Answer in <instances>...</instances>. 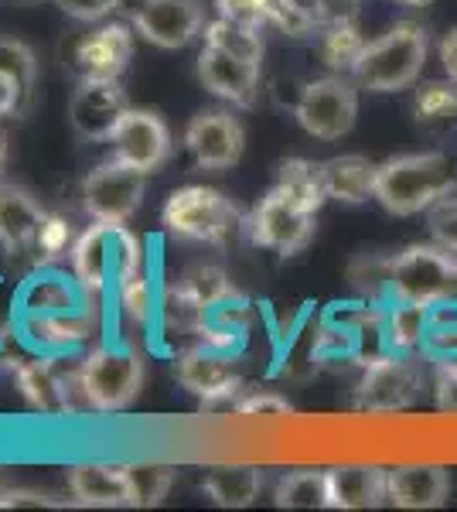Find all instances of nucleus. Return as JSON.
I'll return each mask as SVG.
<instances>
[{
	"mask_svg": "<svg viewBox=\"0 0 457 512\" xmlns=\"http://www.w3.org/2000/svg\"><path fill=\"white\" fill-rule=\"evenodd\" d=\"M423 393V366L413 352H379L362 362L355 386V410L362 414H400Z\"/></svg>",
	"mask_w": 457,
	"mask_h": 512,
	"instance_id": "obj_6",
	"label": "nucleus"
},
{
	"mask_svg": "<svg viewBox=\"0 0 457 512\" xmlns=\"http://www.w3.org/2000/svg\"><path fill=\"white\" fill-rule=\"evenodd\" d=\"M28 328L35 335V342L52 345V349H69V345L82 342L93 332L86 315H76V311H65V315H31Z\"/></svg>",
	"mask_w": 457,
	"mask_h": 512,
	"instance_id": "obj_34",
	"label": "nucleus"
},
{
	"mask_svg": "<svg viewBox=\"0 0 457 512\" xmlns=\"http://www.w3.org/2000/svg\"><path fill=\"white\" fill-rule=\"evenodd\" d=\"M7 113H21V93L11 79L0 76V117H7Z\"/></svg>",
	"mask_w": 457,
	"mask_h": 512,
	"instance_id": "obj_46",
	"label": "nucleus"
},
{
	"mask_svg": "<svg viewBox=\"0 0 457 512\" xmlns=\"http://www.w3.org/2000/svg\"><path fill=\"white\" fill-rule=\"evenodd\" d=\"M41 219H45V209L28 188L0 181V246H4V253L18 256L28 246H35Z\"/></svg>",
	"mask_w": 457,
	"mask_h": 512,
	"instance_id": "obj_20",
	"label": "nucleus"
},
{
	"mask_svg": "<svg viewBox=\"0 0 457 512\" xmlns=\"http://www.w3.org/2000/svg\"><path fill=\"white\" fill-rule=\"evenodd\" d=\"M457 192V161L444 151L400 154L376 168V202L389 216H420Z\"/></svg>",
	"mask_w": 457,
	"mask_h": 512,
	"instance_id": "obj_1",
	"label": "nucleus"
},
{
	"mask_svg": "<svg viewBox=\"0 0 457 512\" xmlns=\"http://www.w3.org/2000/svg\"><path fill=\"white\" fill-rule=\"evenodd\" d=\"M311 14H314V24H318V28H324V24L355 21L359 18V0H314Z\"/></svg>",
	"mask_w": 457,
	"mask_h": 512,
	"instance_id": "obj_42",
	"label": "nucleus"
},
{
	"mask_svg": "<svg viewBox=\"0 0 457 512\" xmlns=\"http://www.w3.org/2000/svg\"><path fill=\"white\" fill-rule=\"evenodd\" d=\"M35 246H38L41 260H58V256L72 253V246H76V229H72V222L65 216H58V212H45V219H41V226L35 233Z\"/></svg>",
	"mask_w": 457,
	"mask_h": 512,
	"instance_id": "obj_37",
	"label": "nucleus"
},
{
	"mask_svg": "<svg viewBox=\"0 0 457 512\" xmlns=\"http://www.w3.org/2000/svg\"><path fill=\"white\" fill-rule=\"evenodd\" d=\"M110 144H113V158L144 171V175H151V171H157L171 158L168 123L157 117L154 110H137V106H130V110L123 113Z\"/></svg>",
	"mask_w": 457,
	"mask_h": 512,
	"instance_id": "obj_14",
	"label": "nucleus"
},
{
	"mask_svg": "<svg viewBox=\"0 0 457 512\" xmlns=\"http://www.w3.org/2000/svg\"><path fill=\"white\" fill-rule=\"evenodd\" d=\"M430 55L427 28L417 21H396L389 31L365 45L352 79L369 93H403L417 86L423 65Z\"/></svg>",
	"mask_w": 457,
	"mask_h": 512,
	"instance_id": "obj_2",
	"label": "nucleus"
},
{
	"mask_svg": "<svg viewBox=\"0 0 457 512\" xmlns=\"http://www.w3.org/2000/svg\"><path fill=\"white\" fill-rule=\"evenodd\" d=\"M0 76L11 79L21 93V110L35 96L38 82V55L31 52V45H24L21 38H4L0 35Z\"/></svg>",
	"mask_w": 457,
	"mask_h": 512,
	"instance_id": "obj_32",
	"label": "nucleus"
},
{
	"mask_svg": "<svg viewBox=\"0 0 457 512\" xmlns=\"http://www.w3.org/2000/svg\"><path fill=\"white\" fill-rule=\"evenodd\" d=\"M11 373L21 396L35 410H41V414H65L69 410L65 379L58 376V369L48 359H21L11 366Z\"/></svg>",
	"mask_w": 457,
	"mask_h": 512,
	"instance_id": "obj_24",
	"label": "nucleus"
},
{
	"mask_svg": "<svg viewBox=\"0 0 457 512\" xmlns=\"http://www.w3.org/2000/svg\"><path fill=\"white\" fill-rule=\"evenodd\" d=\"M314 216L318 212L304 209L287 192L270 188L249 216V236L256 246H267L280 256H294L314 239Z\"/></svg>",
	"mask_w": 457,
	"mask_h": 512,
	"instance_id": "obj_10",
	"label": "nucleus"
},
{
	"mask_svg": "<svg viewBox=\"0 0 457 512\" xmlns=\"http://www.w3.org/2000/svg\"><path fill=\"white\" fill-rule=\"evenodd\" d=\"M134 55L127 24H103L76 45V69L82 79H120Z\"/></svg>",
	"mask_w": 457,
	"mask_h": 512,
	"instance_id": "obj_19",
	"label": "nucleus"
},
{
	"mask_svg": "<svg viewBox=\"0 0 457 512\" xmlns=\"http://www.w3.org/2000/svg\"><path fill=\"white\" fill-rule=\"evenodd\" d=\"M376 168L379 164H372L362 154H342V158L321 161L324 192L345 205L369 202V198H376Z\"/></svg>",
	"mask_w": 457,
	"mask_h": 512,
	"instance_id": "obj_23",
	"label": "nucleus"
},
{
	"mask_svg": "<svg viewBox=\"0 0 457 512\" xmlns=\"http://www.w3.org/2000/svg\"><path fill=\"white\" fill-rule=\"evenodd\" d=\"M260 24H246V21H232V18H215L205 24V45H215L222 52H232L239 59L249 62H260L263 65V35H260Z\"/></svg>",
	"mask_w": 457,
	"mask_h": 512,
	"instance_id": "obj_29",
	"label": "nucleus"
},
{
	"mask_svg": "<svg viewBox=\"0 0 457 512\" xmlns=\"http://www.w3.org/2000/svg\"><path fill=\"white\" fill-rule=\"evenodd\" d=\"M273 502L280 509H331V492H328V472H290L277 482L273 489Z\"/></svg>",
	"mask_w": 457,
	"mask_h": 512,
	"instance_id": "obj_28",
	"label": "nucleus"
},
{
	"mask_svg": "<svg viewBox=\"0 0 457 512\" xmlns=\"http://www.w3.org/2000/svg\"><path fill=\"white\" fill-rule=\"evenodd\" d=\"M174 379L205 403L232 400L243 390V376L236 373L232 359H226L222 349H209V345H198V349H188L181 355L174 362Z\"/></svg>",
	"mask_w": 457,
	"mask_h": 512,
	"instance_id": "obj_16",
	"label": "nucleus"
},
{
	"mask_svg": "<svg viewBox=\"0 0 457 512\" xmlns=\"http://www.w3.org/2000/svg\"><path fill=\"white\" fill-rule=\"evenodd\" d=\"M430 311L434 308H427V304L393 301V308L386 311V349L393 352L423 349L430 332Z\"/></svg>",
	"mask_w": 457,
	"mask_h": 512,
	"instance_id": "obj_27",
	"label": "nucleus"
},
{
	"mask_svg": "<svg viewBox=\"0 0 457 512\" xmlns=\"http://www.w3.org/2000/svg\"><path fill=\"white\" fill-rule=\"evenodd\" d=\"M454 253V280H457V250H451Z\"/></svg>",
	"mask_w": 457,
	"mask_h": 512,
	"instance_id": "obj_50",
	"label": "nucleus"
},
{
	"mask_svg": "<svg viewBox=\"0 0 457 512\" xmlns=\"http://www.w3.org/2000/svg\"><path fill=\"white\" fill-rule=\"evenodd\" d=\"M232 414L236 417H256V420H277V417H290L294 407L273 390H256L246 393L239 400H232Z\"/></svg>",
	"mask_w": 457,
	"mask_h": 512,
	"instance_id": "obj_39",
	"label": "nucleus"
},
{
	"mask_svg": "<svg viewBox=\"0 0 457 512\" xmlns=\"http://www.w3.org/2000/svg\"><path fill=\"white\" fill-rule=\"evenodd\" d=\"M55 4L76 21H103L120 7V0H55Z\"/></svg>",
	"mask_w": 457,
	"mask_h": 512,
	"instance_id": "obj_43",
	"label": "nucleus"
},
{
	"mask_svg": "<svg viewBox=\"0 0 457 512\" xmlns=\"http://www.w3.org/2000/svg\"><path fill=\"white\" fill-rule=\"evenodd\" d=\"M116 301H120V311L127 315L134 325H144L151 318V284H147L144 274L123 277L116 284Z\"/></svg>",
	"mask_w": 457,
	"mask_h": 512,
	"instance_id": "obj_38",
	"label": "nucleus"
},
{
	"mask_svg": "<svg viewBox=\"0 0 457 512\" xmlns=\"http://www.w3.org/2000/svg\"><path fill=\"white\" fill-rule=\"evenodd\" d=\"M379 280L393 301L434 308L457 294L454 253L440 243H413L393 256H382Z\"/></svg>",
	"mask_w": 457,
	"mask_h": 512,
	"instance_id": "obj_3",
	"label": "nucleus"
},
{
	"mask_svg": "<svg viewBox=\"0 0 457 512\" xmlns=\"http://www.w3.org/2000/svg\"><path fill=\"white\" fill-rule=\"evenodd\" d=\"M331 509H379L386 502V468L345 465L328 468Z\"/></svg>",
	"mask_w": 457,
	"mask_h": 512,
	"instance_id": "obj_22",
	"label": "nucleus"
},
{
	"mask_svg": "<svg viewBox=\"0 0 457 512\" xmlns=\"http://www.w3.org/2000/svg\"><path fill=\"white\" fill-rule=\"evenodd\" d=\"M239 291L232 287L229 274L222 267H212V263H198V267L185 270L178 277V284L171 287V311H178V318L185 321L188 328H195L209 311H215L219 304L236 301Z\"/></svg>",
	"mask_w": 457,
	"mask_h": 512,
	"instance_id": "obj_17",
	"label": "nucleus"
},
{
	"mask_svg": "<svg viewBox=\"0 0 457 512\" xmlns=\"http://www.w3.org/2000/svg\"><path fill=\"white\" fill-rule=\"evenodd\" d=\"M144 250L130 233L127 222H96L72 246V274L89 291H103L106 284H120L123 277L140 274Z\"/></svg>",
	"mask_w": 457,
	"mask_h": 512,
	"instance_id": "obj_4",
	"label": "nucleus"
},
{
	"mask_svg": "<svg viewBox=\"0 0 457 512\" xmlns=\"http://www.w3.org/2000/svg\"><path fill=\"white\" fill-rule=\"evenodd\" d=\"M294 117L314 140H342L359 120V82L338 72L304 82Z\"/></svg>",
	"mask_w": 457,
	"mask_h": 512,
	"instance_id": "obj_8",
	"label": "nucleus"
},
{
	"mask_svg": "<svg viewBox=\"0 0 457 512\" xmlns=\"http://www.w3.org/2000/svg\"><path fill=\"white\" fill-rule=\"evenodd\" d=\"M256 14H260V24L277 28L287 38H307L318 31L311 7H304L301 0H256Z\"/></svg>",
	"mask_w": 457,
	"mask_h": 512,
	"instance_id": "obj_35",
	"label": "nucleus"
},
{
	"mask_svg": "<svg viewBox=\"0 0 457 512\" xmlns=\"http://www.w3.org/2000/svg\"><path fill=\"white\" fill-rule=\"evenodd\" d=\"M4 161H7V144H4V137H0V171H4Z\"/></svg>",
	"mask_w": 457,
	"mask_h": 512,
	"instance_id": "obj_48",
	"label": "nucleus"
},
{
	"mask_svg": "<svg viewBox=\"0 0 457 512\" xmlns=\"http://www.w3.org/2000/svg\"><path fill=\"white\" fill-rule=\"evenodd\" d=\"M79 393L93 410L113 414L137 400L144 390V359L127 345H103L79 366Z\"/></svg>",
	"mask_w": 457,
	"mask_h": 512,
	"instance_id": "obj_7",
	"label": "nucleus"
},
{
	"mask_svg": "<svg viewBox=\"0 0 457 512\" xmlns=\"http://www.w3.org/2000/svg\"><path fill=\"white\" fill-rule=\"evenodd\" d=\"M413 117L420 127H451L457 123V82H423L413 89Z\"/></svg>",
	"mask_w": 457,
	"mask_h": 512,
	"instance_id": "obj_31",
	"label": "nucleus"
},
{
	"mask_svg": "<svg viewBox=\"0 0 457 512\" xmlns=\"http://www.w3.org/2000/svg\"><path fill=\"white\" fill-rule=\"evenodd\" d=\"M130 110V99L123 93L120 79H82L79 89L69 99V120L72 130L82 140H113L123 113Z\"/></svg>",
	"mask_w": 457,
	"mask_h": 512,
	"instance_id": "obj_12",
	"label": "nucleus"
},
{
	"mask_svg": "<svg viewBox=\"0 0 457 512\" xmlns=\"http://www.w3.org/2000/svg\"><path fill=\"white\" fill-rule=\"evenodd\" d=\"M369 41L362 38L359 21H342V24H324L318 28V41H314V52H318L321 65L338 76H352L355 65H359L362 52Z\"/></svg>",
	"mask_w": 457,
	"mask_h": 512,
	"instance_id": "obj_26",
	"label": "nucleus"
},
{
	"mask_svg": "<svg viewBox=\"0 0 457 512\" xmlns=\"http://www.w3.org/2000/svg\"><path fill=\"white\" fill-rule=\"evenodd\" d=\"M14 4H24V7H35V4H41V0H14Z\"/></svg>",
	"mask_w": 457,
	"mask_h": 512,
	"instance_id": "obj_49",
	"label": "nucleus"
},
{
	"mask_svg": "<svg viewBox=\"0 0 457 512\" xmlns=\"http://www.w3.org/2000/svg\"><path fill=\"white\" fill-rule=\"evenodd\" d=\"M147 175L120 158L99 164L82 178V209L96 222H130L144 202Z\"/></svg>",
	"mask_w": 457,
	"mask_h": 512,
	"instance_id": "obj_9",
	"label": "nucleus"
},
{
	"mask_svg": "<svg viewBox=\"0 0 457 512\" xmlns=\"http://www.w3.org/2000/svg\"><path fill=\"white\" fill-rule=\"evenodd\" d=\"M202 492L219 509H246L260 499L263 472L253 465H215L202 475Z\"/></svg>",
	"mask_w": 457,
	"mask_h": 512,
	"instance_id": "obj_25",
	"label": "nucleus"
},
{
	"mask_svg": "<svg viewBox=\"0 0 457 512\" xmlns=\"http://www.w3.org/2000/svg\"><path fill=\"white\" fill-rule=\"evenodd\" d=\"M437 55H440V65H444V76L457 82V28H451L440 38Z\"/></svg>",
	"mask_w": 457,
	"mask_h": 512,
	"instance_id": "obj_45",
	"label": "nucleus"
},
{
	"mask_svg": "<svg viewBox=\"0 0 457 512\" xmlns=\"http://www.w3.org/2000/svg\"><path fill=\"white\" fill-rule=\"evenodd\" d=\"M65 482H69V492L79 506H130V485L127 475H123V465H72L65 472Z\"/></svg>",
	"mask_w": 457,
	"mask_h": 512,
	"instance_id": "obj_21",
	"label": "nucleus"
},
{
	"mask_svg": "<svg viewBox=\"0 0 457 512\" xmlns=\"http://www.w3.org/2000/svg\"><path fill=\"white\" fill-rule=\"evenodd\" d=\"M430 233H434L440 246L457 250V195L444 198V202L430 209Z\"/></svg>",
	"mask_w": 457,
	"mask_h": 512,
	"instance_id": "obj_40",
	"label": "nucleus"
},
{
	"mask_svg": "<svg viewBox=\"0 0 457 512\" xmlns=\"http://www.w3.org/2000/svg\"><path fill=\"white\" fill-rule=\"evenodd\" d=\"M24 308L31 315H65L76 311V291L65 284V277H38L24 291Z\"/></svg>",
	"mask_w": 457,
	"mask_h": 512,
	"instance_id": "obj_36",
	"label": "nucleus"
},
{
	"mask_svg": "<svg viewBox=\"0 0 457 512\" xmlns=\"http://www.w3.org/2000/svg\"><path fill=\"white\" fill-rule=\"evenodd\" d=\"M273 188H280V192H287L294 202H301L304 209L318 212L324 205V178H321V164L314 161H304V158H290L277 168V181H273Z\"/></svg>",
	"mask_w": 457,
	"mask_h": 512,
	"instance_id": "obj_30",
	"label": "nucleus"
},
{
	"mask_svg": "<svg viewBox=\"0 0 457 512\" xmlns=\"http://www.w3.org/2000/svg\"><path fill=\"white\" fill-rule=\"evenodd\" d=\"M202 0H144L134 14V28L144 41L164 52H178L205 31Z\"/></svg>",
	"mask_w": 457,
	"mask_h": 512,
	"instance_id": "obj_13",
	"label": "nucleus"
},
{
	"mask_svg": "<svg viewBox=\"0 0 457 512\" xmlns=\"http://www.w3.org/2000/svg\"><path fill=\"white\" fill-rule=\"evenodd\" d=\"M396 4H406V7H430L434 0H396Z\"/></svg>",
	"mask_w": 457,
	"mask_h": 512,
	"instance_id": "obj_47",
	"label": "nucleus"
},
{
	"mask_svg": "<svg viewBox=\"0 0 457 512\" xmlns=\"http://www.w3.org/2000/svg\"><path fill=\"white\" fill-rule=\"evenodd\" d=\"M161 222L174 239L222 246L239 229V209L219 188L185 185L164 202Z\"/></svg>",
	"mask_w": 457,
	"mask_h": 512,
	"instance_id": "obj_5",
	"label": "nucleus"
},
{
	"mask_svg": "<svg viewBox=\"0 0 457 512\" xmlns=\"http://www.w3.org/2000/svg\"><path fill=\"white\" fill-rule=\"evenodd\" d=\"M198 82L212 96L226 99L239 110H249V106H256V96H260V62L239 59L232 52L205 45L202 55H198Z\"/></svg>",
	"mask_w": 457,
	"mask_h": 512,
	"instance_id": "obj_15",
	"label": "nucleus"
},
{
	"mask_svg": "<svg viewBox=\"0 0 457 512\" xmlns=\"http://www.w3.org/2000/svg\"><path fill=\"white\" fill-rule=\"evenodd\" d=\"M434 403L440 414L457 417V359L437 362V376H434Z\"/></svg>",
	"mask_w": 457,
	"mask_h": 512,
	"instance_id": "obj_41",
	"label": "nucleus"
},
{
	"mask_svg": "<svg viewBox=\"0 0 457 512\" xmlns=\"http://www.w3.org/2000/svg\"><path fill=\"white\" fill-rule=\"evenodd\" d=\"M185 147L198 168L226 171L243 158L246 130L229 110H202L185 127Z\"/></svg>",
	"mask_w": 457,
	"mask_h": 512,
	"instance_id": "obj_11",
	"label": "nucleus"
},
{
	"mask_svg": "<svg viewBox=\"0 0 457 512\" xmlns=\"http://www.w3.org/2000/svg\"><path fill=\"white\" fill-rule=\"evenodd\" d=\"M451 499V472L440 465H400L386 472V502L396 509H440Z\"/></svg>",
	"mask_w": 457,
	"mask_h": 512,
	"instance_id": "obj_18",
	"label": "nucleus"
},
{
	"mask_svg": "<svg viewBox=\"0 0 457 512\" xmlns=\"http://www.w3.org/2000/svg\"><path fill=\"white\" fill-rule=\"evenodd\" d=\"M123 475L130 485V506L137 509L161 506L174 485V468L168 465H123Z\"/></svg>",
	"mask_w": 457,
	"mask_h": 512,
	"instance_id": "obj_33",
	"label": "nucleus"
},
{
	"mask_svg": "<svg viewBox=\"0 0 457 512\" xmlns=\"http://www.w3.org/2000/svg\"><path fill=\"white\" fill-rule=\"evenodd\" d=\"M215 7H219V18L260 24V14H256V0H215ZM260 28H263V24H260Z\"/></svg>",
	"mask_w": 457,
	"mask_h": 512,
	"instance_id": "obj_44",
	"label": "nucleus"
}]
</instances>
